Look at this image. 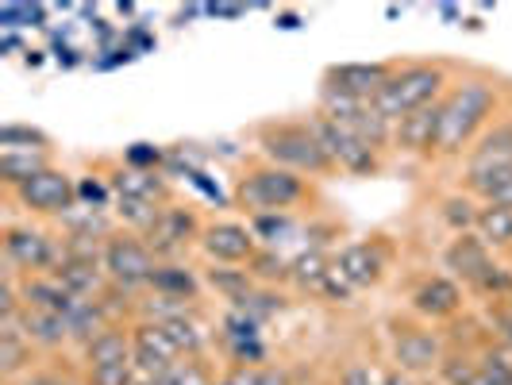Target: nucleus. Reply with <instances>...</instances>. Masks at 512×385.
I'll use <instances>...</instances> for the list:
<instances>
[{"label": "nucleus", "mask_w": 512, "mask_h": 385, "mask_svg": "<svg viewBox=\"0 0 512 385\" xmlns=\"http://www.w3.org/2000/svg\"><path fill=\"white\" fill-rule=\"evenodd\" d=\"M24 339L39 351V355H58L70 343V328H66V316H54V312H35L24 308Z\"/></svg>", "instance_id": "21"}, {"label": "nucleus", "mask_w": 512, "mask_h": 385, "mask_svg": "<svg viewBox=\"0 0 512 385\" xmlns=\"http://www.w3.org/2000/svg\"><path fill=\"white\" fill-rule=\"evenodd\" d=\"M512 166V112H501L482 139L462 158V174H482V170H509Z\"/></svg>", "instance_id": "18"}, {"label": "nucleus", "mask_w": 512, "mask_h": 385, "mask_svg": "<svg viewBox=\"0 0 512 385\" xmlns=\"http://www.w3.org/2000/svg\"><path fill=\"white\" fill-rule=\"evenodd\" d=\"M466 308V289L447 274H428L409 293V312L424 324H451Z\"/></svg>", "instance_id": "13"}, {"label": "nucleus", "mask_w": 512, "mask_h": 385, "mask_svg": "<svg viewBox=\"0 0 512 385\" xmlns=\"http://www.w3.org/2000/svg\"><path fill=\"white\" fill-rule=\"evenodd\" d=\"M212 385H239V382H235V378H231V374H228V378H216V382H212Z\"/></svg>", "instance_id": "48"}, {"label": "nucleus", "mask_w": 512, "mask_h": 385, "mask_svg": "<svg viewBox=\"0 0 512 385\" xmlns=\"http://www.w3.org/2000/svg\"><path fill=\"white\" fill-rule=\"evenodd\" d=\"M54 228L62 231V235H81V239H101V243H108L116 231H120V224H116V216H112V208H85L77 205L70 208Z\"/></svg>", "instance_id": "24"}, {"label": "nucleus", "mask_w": 512, "mask_h": 385, "mask_svg": "<svg viewBox=\"0 0 512 385\" xmlns=\"http://www.w3.org/2000/svg\"><path fill=\"white\" fill-rule=\"evenodd\" d=\"M205 224L208 220L197 216V208L181 205V201H170V205H162L158 220H154L151 231H147L143 239H147V247L154 251L158 262H170V258H185L201 243Z\"/></svg>", "instance_id": "10"}, {"label": "nucleus", "mask_w": 512, "mask_h": 385, "mask_svg": "<svg viewBox=\"0 0 512 385\" xmlns=\"http://www.w3.org/2000/svg\"><path fill=\"white\" fill-rule=\"evenodd\" d=\"M382 385H416V382H412V374H405V370H385Z\"/></svg>", "instance_id": "46"}, {"label": "nucleus", "mask_w": 512, "mask_h": 385, "mask_svg": "<svg viewBox=\"0 0 512 385\" xmlns=\"http://www.w3.org/2000/svg\"><path fill=\"white\" fill-rule=\"evenodd\" d=\"M81 366L85 370H101V366H128L135 359V335L131 324H108L93 343H85L81 351Z\"/></svg>", "instance_id": "19"}, {"label": "nucleus", "mask_w": 512, "mask_h": 385, "mask_svg": "<svg viewBox=\"0 0 512 385\" xmlns=\"http://www.w3.org/2000/svg\"><path fill=\"white\" fill-rule=\"evenodd\" d=\"M247 224H251V231H255L258 243H262V247H270V251H278L285 239L297 231L293 212H266V216H251Z\"/></svg>", "instance_id": "33"}, {"label": "nucleus", "mask_w": 512, "mask_h": 385, "mask_svg": "<svg viewBox=\"0 0 512 385\" xmlns=\"http://www.w3.org/2000/svg\"><path fill=\"white\" fill-rule=\"evenodd\" d=\"M54 278L66 285L74 297H85V301H97L104 289L112 285L101 262H81V258H66V255H62V262H58Z\"/></svg>", "instance_id": "23"}, {"label": "nucleus", "mask_w": 512, "mask_h": 385, "mask_svg": "<svg viewBox=\"0 0 512 385\" xmlns=\"http://www.w3.org/2000/svg\"><path fill=\"white\" fill-rule=\"evenodd\" d=\"M493 266H497V255L489 251L474 231H470V235H451V243L443 247V270H447V278H455L466 293L482 282Z\"/></svg>", "instance_id": "17"}, {"label": "nucleus", "mask_w": 512, "mask_h": 385, "mask_svg": "<svg viewBox=\"0 0 512 385\" xmlns=\"http://www.w3.org/2000/svg\"><path fill=\"white\" fill-rule=\"evenodd\" d=\"M201 278H205L208 293H216L220 301H228V308H239L258 289L255 274L247 266H212L208 262L205 270H201Z\"/></svg>", "instance_id": "22"}, {"label": "nucleus", "mask_w": 512, "mask_h": 385, "mask_svg": "<svg viewBox=\"0 0 512 385\" xmlns=\"http://www.w3.org/2000/svg\"><path fill=\"white\" fill-rule=\"evenodd\" d=\"M355 297H359V289H355L351 278L332 262V270H328V278H324V285H320L316 301H324V305H355Z\"/></svg>", "instance_id": "37"}, {"label": "nucleus", "mask_w": 512, "mask_h": 385, "mask_svg": "<svg viewBox=\"0 0 512 385\" xmlns=\"http://www.w3.org/2000/svg\"><path fill=\"white\" fill-rule=\"evenodd\" d=\"M289 266H293V258H285L282 251L262 247L247 270L255 274L258 285H278V289H285V285H289Z\"/></svg>", "instance_id": "35"}, {"label": "nucleus", "mask_w": 512, "mask_h": 385, "mask_svg": "<svg viewBox=\"0 0 512 385\" xmlns=\"http://www.w3.org/2000/svg\"><path fill=\"white\" fill-rule=\"evenodd\" d=\"M439 16H443V20H459L462 12L455 8V4H439Z\"/></svg>", "instance_id": "47"}, {"label": "nucleus", "mask_w": 512, "mask_h": 385, "mask_svg": "<svg viewBox=\"0 0 512 385\" xmlns=\"http://www.w3.org/2000/svg\"><path fill=\"white\" fill-rule=\"evenodd\" d=\"M205 16H216V20H239V16H247V8H243V4H205Z\"/></svg>", "instance_id": "43"}, {"label": "nucleus", "mask_w": 512, "mask_h": 385, "mask_svg": "<svg viewBox=\"0 0 512 385\" xmlns=\"http://www.w3.org/2000/svg\"><path fill=\"white\" fill-rule=\"evenodd\" d=\"M305 120H308V128H312V135H316V143L328 154L335 174H347V178H378L385 170V154H378L374 147H366L351 128L335 124V120L320 116V112H312Z\"/></svg>", "instance_id": "6"}, {"label": "nucleus", "mask_w": 512, "mask_h": 385, "mask_svg": "<svg viewBox=\"0 0 512 385\" xmlns=\"http://www.w3.org/2000/svg\"><path fill=\"white\" fill-rule=\"evenodd\" d=\"M97 170L108 178V185H112L116 197L147 201V205H158V208L174 201V181L166 178L162 170H131V166H124L120 158H101Z\"/></svg>", "instance_id": "12"}, {"label": "nucleus", "mask_w": 512, "mask_h": 385, "mask_svg": "<svg viewBox=\"0 0 512 385\" xmlns=\"http://www.w3.org/2000/svg\"><path fill=\"white\" fill-rule=\"evenodd\" d=\"M401 62H332L320 85H328L335 93H347L355 101H374L385 85L393 81Z\"/></svg>", "instance_id": "14"}, {"label": "nucleus", "mask_w": 512, "mask_h": 385, "mask_svg": "<svg viewBox=\"0 0 512 385\" xmlns=\"http://www.w3.org/2000/svg\"><path fill=\"white\" fill-rule=\"evenodd\" d=\"M455 70L451 62H439V58H420V62H401L393 81L385 85L382 93L374 97V108L382 112L385 120H405L409 112H420L428 104H436L447 97V89L455 85Z\"/></svg>", "instance_id": "3"}, {"label": "nucleus", "mask_w": 512, "mask_h": 385, "mask_svg": "<svg viewBox=\"0 0 512 385\" xmlns=\"http://www.w3.org/2000/svg\"><path fill=\"white\" fill-rule=\"evenodd\" d=\"M255 147L262 162H274L282 170H293L301 178H328L335 174L324 147L308 128V120H266L255 128Z\"/></svg>", "instance_id": "4"}, {"label": "nucleus", "mask_w": 512, "mask_h": 385, "mask_svg": "<svg viewBox=\"0 0 512 385\" xmlns=\"http://www.w3.org/2000/svg\"><path fill=\"white\" fill-rule=\"evenodd\" d=\"M509 262H512V251H509Z\"/></svg>", "instance_id": "49"}, {"label": "nucleus", "mask_w": 512, "mask_h": 385, "mask_svg": "<svg viewBox=\"0 0 512 385\" xmlns=\"http://www.w3.org/2000/svg\"><path fill=\"white\" fill-rule=\"evenodd\" d=\"M505 112V89L493 74H462L447 97H443V120H439L436 158L432 162H447V158H466L470 147L482 139V131Z\"/></svg>", "instance_id": "1"}, {"label": "nucleus", "mask_w": 512, "mask_h": 385, "mask_svg": "<svg viewBox=\"0 0 512 385\" xmlns=\"http://www.w3.org/2000/svg\"><path fill=\"white\" fill-rule=\"evenodd\" d=\"M439 385H474L478 382V347H447L436 366Z\"/></svg>", "instance_id": "30"}, {"label": "nucleus", "mask_w": 512, "mask_h": 385, "mask_svg": "<svg viewBox=\"0 0 512 385\" xmlns=\"http://www.w3.org/2000/svg\"><path fill=\"white\" fill-rule=\"evenodd\" d=\"M154 266H158V258L147 247V239L135 235V231L120 228L108 239V247H104V274H108V282L116 285V289H124V293H131V297L147 293Z\"/></svg>", "instance_id": "7"}, {"label": "nucleus", "mask_w": 512, "mask_h": 385, "mask_svg": "<svg viewBox=\"0 0 512 385\" xmlns=\"http://www.w3.org/2000/svg\"><path fill=\"white\" fill-rule=\"evenodd\" d=\"M112 201H116V193H112V185H108L101 170H89L85 178H77V205L112 208Z\"/></svg>", "instance_id": "36"}, {"label": "nucleus", "mask_w": 512, "mask_h": 385, "mask_svg": "<svg viewBox=\"0 0 512 385\" xmlns=\"http://www.w3.org/2000/svg\"><path fill=\"white\" fill-rule=\"evenodd\" d=\"M335 266L351 278L355 289H374L389 274V247L382 239H351L335 247Z\"/></svg>", "instance_id": "15"}, {"label": "nucleus", "mask_w": 512, "mask_h": 385, "mask_svg": "<svg viewBox=\"0 0 512 385\" xmlns=\"http://www.w3.org/2000/svg\"><path fill=\"white\" fill-rule=\"evenodd\" d=\"M439 120H443V101L428 104L420 112H409L405 120H397V128H393V154L432 162L436 158Z\"/></svg>", "instance_id": "16"}, {"label": "nucleus", "mask_w": 512, "mask_h": 385, "mask_svg": "<svg viewBox=\"0 0 512 385\" xmlns=\"http://www.w3.org/2000/svg\"><path fill=\"white\" fill-rule=\"evenodd\" d=\"M474 235L486 243L493 255H509L512 251V208L482 205V216H478Z\"/></svg>", "instance_id": "29"}, {"label": "nucleus", "mask_w": 512, "mask_h": 385, "mask_svg": "<svg viewBox=\"0 0 512 385\" xmlns=\"http://www.w3.org/2000/svg\"><path fill=\"white\" fill-rule=\"evenodd\" d=\"M27 212V220H51L58 224L70 208H77V178H70L62 166H51L43 174L24 181L20 189L8 193Z\"/></svg>", "instance_id": "8"}, {"label": "nucleus", "mask_w": 512, "mask_h": 385, "mask_svg": "<svg viewBox=\"0 0 512 385\" xmlns=\"http://www.w3.org/2000/svg\"><path fill=\"white\" fill-rule=\"evenodd\" d=\"M274 27L297 31V27H305V16H301V12H278V16H274Z\"/></svg>", "instance_id": "45"}, {"label": "nucleus", "mask_w": 512, "mask_h": 385, "mask_svg": "<svg viewBox=\"0 0 512 385\" xmlns=\"http://www.w3.org/2000/svg\"><path fill=\"white\" fill-rule=\"evenodd\" d=\"M0 151H20V154H51L54 139L35 124H4L0 128Z\"/></svg>", "instance_id": "31"}, {"label": "nucleus", "mask_w": 512, "mask_h": 385, "mask_svg": "<svg viewBox=\"0 0 512 385\" xmlns=\"http://www.w3.org/2000/svg\"><path fill=\"white\" fill-rule=\"evenodd\" d=\"M231 378L239 385H293L285 366H239L231 370Z\"/></svg>", "instance_id": "39"}, {"label": "nucleus", "mask_w": 512, "mask_h": 385, "mask_svg": "<svg viewBox=\"0 0 512 385\" xmlns=\"http://www.w3.org/2000/svg\"><path fill=\"white\" fill-rule=\"evenodd\" d=\"M147 293H162V297H178V301H197L205 297V278L197 266H189L185 258H170V262H158L151 274Z\"/></svg>", "instance_id": "20"}, {"label": "nucleus", "mask_w": 512, "mask_h": 385, "mask_svg": "<svg viewBox=\"0 0 512 385\" xmlns=\"http://www.w3.org/2000/svg\"><path fill=\"white\" fill-rule=\"evenodd\" d=\"M447 347L451 343L439 332H432V324H424V320H401L389 328L393 370H405V374H436Z\"/></svg>", "instance_id": "9"}, {"label": "nucleus", "mask_w": 512, "mask_h": 385, "mask_svg": "<svg viewBox=\"0 0 512 385\" xmlns=\"http://www.w3.org/2000/svg\"><path fill=\"white\" fill-rule=\"evenodd\" d=\"M43 24V4H4L0 8V27H39Z\"/></svg>", "instance_id": "40"}, {"label": "nucleus", "mask_w": 512, "mask_h": 385, "mask_svg": "<svg viewBox=\"0 0 512 385\" xmlns=\"http://www.w3.org/2000/svg\"><path fill=\"white\" fill-rule=\"evenodd\" d=\"M316 189L312 181L293 174V170H282L274 162H247L235 178V189H231V205L239 212L251 216H266V212H297V208L312 205Z\"/></svg>", "instance_id": "2"}, {"label": "nucleus", "mask_w": 512, "mask_h": 385, "mask_svg": "<svg viewBox=\"0 0 512 385\" xmlns=\"http://www.w3.org/2000/svg\"><path fill=\"white\" fill-rule=\"evenodd\" d=\"M343 385H382V378H378V374H370L366 366H355V370L343 378Z\"/></svg>", "instance_id": "44"}, {"label": "nucleus", "mask_w": 512, "mask_h": 385, "mask_svg": "<svg viewBox=\"0 0 512 385\" xmlns=\"http://www.w3.org/2000/svg\"><path fill=\"white\" fill-rule=\"evenodd\" d=\"M470 293H474L478 301H486V305H509L512 301V262H501V258H497V266H493Z\"/></svg>", "instance_id": "34"}, {"label": "nucleus", "mask_w": 512, "mask_h": 385, "mask_svg": "<svg viewBox=\"0 0 512 385\" xmlns=\"http://www.w3.org/2000/svg\"><path fill=\"white\" fill-rule=\"evenodd\" d=\"M120 162L131 170H162L166 166V147H154V143H131L124 147Z\"/></svg>", "instance_id": "38"}, {"label": "nucleus", "mask_w": 512, "mask_h": 385, "mask_svg": "<svg viewBox=\"0 0 512 385\" xmlns=\"http://www.w3.org/2000/svg\"><path fill=\"white\" fill-rule=\"evenodd\" d=\"M239 312H247L251 320H258V324H270L274 316H282V312H289V293L285 289H278V285H258L255 293L239 305Z\"/></svg>", "instance_id": "32"}, {"label": "nucleus", "mask_w": 512, "mask_h": 385, "mask_svg": "<svg viewBox=\"0 0 512 385\" xmlns=\"http://www.w3.org/2000/svg\"><path fill=\"white\" fill-rule=\"evenodd\" d=\"M35 362H39V351L27 343L24 335H4L0 339V378L4 385L24 382L27 374H35Z\"/></svg>", "instance_id": "26"}, {"label": "nucleus", "mask_w": 512, "mask_h": 385, "mask_svg": "<svg viewBox=\"0 0 512 385\" xmlns=\"http://www.w3.org/2000/svg\"><path fill=\"white\" fill-rule=\"evenodd\" d=\"M16 385H81V382H74V378H62L58 370H35V374H27L24 382H16Z\"/></svg>", "instance_id": "42"}, {"label": "nucleus", "mask_w": 512, "mask_h": 385, "mask_svg": "<svg viewBox=\"0 0 512 385\" xmlns=\"http://www.w3.org/2000/svg\"><path fill=\"white\" fill-rule=\"evenodd\" d=\"M0 251H4V270L20 278L54 274L62 262V235L43 220H8L0 235Z\"/></svg>", "instance_id": "5"}, {"label": "nucleus", "mask_w": 512, "mask_h": 385, "mask_svg": "<svg viewBox=\"0 0 512 385\" xmlns=\"http://www.w3.org/2000/svg\"><path fill=\"white\" fill-rule=\"evenodd\" d=\"M478 216H482V201H474L470 193H447L443 201H439V220L447 224L451 235H470V231L478 228Z\"/></svg>", "instance_id": "28"}, {"label": "nucleus", "mask_w": 512, "mask_h": 385, "mask_svg": "<svg viewBox=\"0 0 512 385\" xmlns=\"http://www.w3.org/2000/svg\"><path fill=\"white\" fill-rule=\"evenodd\" d=\"M197 251L212 266H251L262 251V243L255 239L251 224H243V220H208Z\"/></svg>", "instance_id": "11"}, {"label": "nucleus", "mask_w": 512, "mask_h": 385, "mask_svg": "<svg viewBox=\"0 0 512 385\" xmlns=\"http://www.w3.org/2000/svg\"><path fill=\"white\" fill-rule=\"evenodd\" d=\"M486 324L497 343L512 347V301L509 305H486Z\"/></svg>", "instance_id": "41"}, {"label": "nucleus", "mask_w": 512, "mask_h": 385, "mask_svg": "<svg viewBox=\"0 0 512 385\" xmlns=\"http://www.w3.org/2000/svg\"><path fill=\"white\" fill-rule=\"evenodd\" d=\"M332 262L335 258L328 255V251H316V247L297 251V255H293V266H289V285H293L297 293L316 297L324 278H328V270H332Z\"/></svg>", "instance_id": "25"}, {"label": "nucleus", "mask_w": 512, "mask_h": 385, "mask_svg": "<svg viewBox=\"0 0 512 385\" xmlns=\"http://www.w3.org/2000/svg\"><path fill=\"white\" fill-rule=\"evenodd\" d=\"M51 154H20V151H0V185L12 193L24 181H31L35 174L51 170Z\"/></svg>", "instance_id": "27"}]
</instances>
